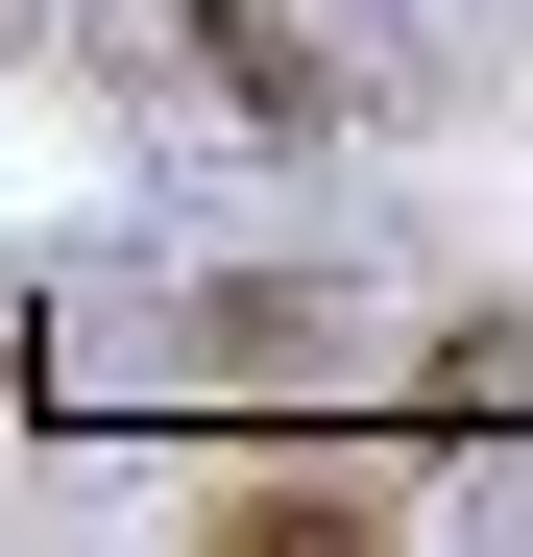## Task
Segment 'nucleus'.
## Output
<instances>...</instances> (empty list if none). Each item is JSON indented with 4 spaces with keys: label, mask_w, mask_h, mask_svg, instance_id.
I'll list each match as a JSON object with an SVG mask.
<instances>
[{
    "label": "nucleus",
    "mask_w": 533,
    "mask_h": 557,
    "mask_svg": "<svg viewBox=\"0 0 533 557\" xmlns=\"http://www.w3.org/2000/svg\"><path fill=\"white\" fill-rule=\"evenodd\" d=\"M195 73H219L243 122H292V98H315V49H292V25H243V0H195Z\"/></svg>",
    "instance_id": "nucleus-1"
}]
</instances>
